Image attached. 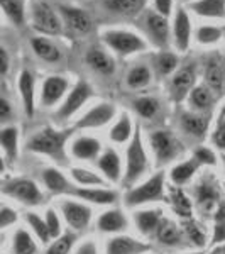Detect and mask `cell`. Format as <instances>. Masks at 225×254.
Wrapping results in <instances>:
<instances>
[{
	"instance_id": "cell-52",
	"label": "cell",
	"mask_w": 225,
	"mask_h": 254,
	"mask_svg": "<svg viewBox=\"0 0 225 254\" xmlns=\"http://www.w3.org/2000/svg\"><path fill=\"white\" fill-rule=\"evenodd\" d=\"M154 5H156L158 14L168 17L171 14V9H173V0H154Z\"/></svg>"
},
{
	"instance_id": "cell-29",
	"label": "cell",
	"mask_w": 225,
	"mask_h": 254,
	"mask_svg": "<svg viewBox=\"0 0 225 254\" xmlns=\"http://www.w3.org/2000/svg\"><path fill=\"white\" fill-rule=\"evenodd\" d=\"M43 182H44V185H46L48 190L55 195L66 193V191L69 190V183H68L66 176L61 173L59 170H56V168H48V170H44Z\"/></svg>"
},
{
	"instance_id": "cell-12",
	"label": "cell",
	"mask_w": 225,
	"mask_h": 254,
	"mask_svg": "<svg viewBox=\"0 0 225 254\" xmlns=\"http://www.w3.org/2000/svg\"><path fill=\"white\" fill-rule=\"evenodd\" d=\"M115 107L112 104H98L90 109L83 117L76 122V129H98L109 124L115 117Z\"/></svg>"
},
{
	"instance_id": "cell-45",
	"label": "cell",
	"mask_w": 225,
	"mask_h": 254,
	"mask_svg": "<svg viewBox=\"0 0 225 254\" xmlns=\"http://www.w3.org/2000/svg\"><path fill=\"white\" fill-rule=\"evenodd\" d=\"M178 66V58L173 53H161L156 58V68L159 75H169Z\"/></svg>"
},
{
	"instance_id": "cell-18",
	"label": "cell",
	"mask_w": 225,
	"mask_h": 254,
	"mask_svg": "<svg viewBox=\"0 0 225 254\" xmlns=\"http://www.w3.org/2000/svg\"><path fill=\"white\" fill-rule=\"evenodd\" d=\"M73 195L78 196V198L85 200V202L95 203V205H113L117 202V193L113 190H109V188H75L73 190Z\"/></svg>"
},
{
	"instance_id": "cell-46",
	"label": "cell",
	"mask_w": 225,
	"mask_h": 254,
	"mask_svg": "<svg viewBox=\"0 0 225 254\" xmlns=\"http://www.w3.org/2000/svg\"><path fill=\"white\" fill-rule=\"evenodd\" d=\"M224 31L214 26H202L196 31V39L200 44H214L222 38Z\"/></svg>"
},
{
	"instance_id": "cell-48",
	"label": "cell",
	"mask_w": 225,
	"mask_h": 254,
	"mask_svg": "<svg viewBox=\"0 0 225 254\" xmlns=\"http://www.w3.org/2000/svg\"><path fill=\"white\" fill-rule=\"evenodd\" d=\"M44 220H46V224H48V227H49V232H51L53 239L59 237L61 236V222H59V217H58V214H56V210H53V208H48Z\"/></svg>"
},
{
	"instance_id": "cell-9",
	"label": "cell",
	"mask_w": 225,
	"mask_h": 254,
	"mask_svg": "<svg viewBox=\"0 0 225 254\" xmlns=\"http://www.w3.org/2000/svg\"><path fill=\"white\" fill-rule=\"evenodd\" d=\"M61 212H63L66 224L73 231H85L92 222V208L85 203L64 200L61 202Z\"/></svg>"
},
{
	"instance_id": "cell-27",
	"label": "cell",
	"mask_w": 225,
	"mask_h": 254,
	"mask_svg": "<svg viewBox=\"0 0 225 254\" xmlns=\"http://www.w3.org/2000/svg\"><path fill=\"white\" fill-rule=\"evenodd\" d=\"M200 166L202 165H200L195 158L186 159V161H183V163H178V165L171 168V171H169L171 182L176 187L185 185L186 182H190V180L193 178V175L196 173V170H198Z\"/></svg>"
},
{
	"instance_id": "cell-32",
	"label": "cell",
	"mask_w": 225,
	"mask_h": 254,
	"mask_svg": "<svg viewBox=\"0 0 225 254\" xmlns=\"http://www.w3.org/2000/svg\"><path fill=\"white\" fill-rule=\"evenodd\" d=\"M12 251L14 254H36L38 253V244L32 239V236L24 229H17L14 237H12Z\"/></svg>"
},
{
	"instance_id": "cell-22",
	"label": "cell",
	"mask_w": 225,
	"mask_h": 254,
	"mask_svg": "<svg viewBox=\"0 0 225 254\" xmlns=\"http://www.w3.org/2000/svg\"><path fill=\"white\" fill-rule=\"evenodd\" d=\"M195 83V68L193 66H186L181 68L176 71V75L171 80V92H173V97L176 100H181L183 97L186 95L191 90Z\"/></svg>"
},
{
	"instance_id": "cell-39",
	"label": "cell",
	"mask_w": 225,
	"mask_h": 254,
	"mask_svg": "<svg viewBox=\"0 0 225 254\" xmlns=\"http://www.w3.org/2000/svg\"><path fill=\"white\" fill-rule=\"evenodd\" d=\"M190 102L195 109L205 110L214 104V92L208 87H205V85H198V87H195L191 90Z\"/></svg>"
},
{
	"instance_id": "cell-16",
	"label": "cell",
	"mask_w": 225,
	"mask_h": 254,
	"mask_svg": "<svg viewBox=\"0 0 225 254\" xmlns=\"http://www.w3.org/2000/svg\"><path fill=\"white\" fill-rule=\"evenodd\" d=\"M98 231L107 232V234H117L129 227V220L125 214L118 208H110V210L104 212L97 220Z\"/></svg>"
},
{
	"instance_id": "cell-34",
	"label": "cell",
	"mask_w": 225,
	"mask_h": 254,
	"mask_svg": "<svg viewBox=\"0 0 225 254\" xmlns=\"http://www.w3.org/2000/svg\"><path fill=\"white\" fill-rule=\"evenodd\" d=\"M171 203L173 210L181 217V219H191V200L179 187H171Z\"/></svg>"
},
{
	"instance_id": "cell-7",
	"label": "cell",
	"mask_w": 225,
	"mask_h": 254,
	"mask_svg": "<svg viewBox=\"0 0 225 254\" xmlns=\"http://www.w3.org/2000/svg\"><path fill=\"white\" fill-rule=\"evenodd\" d=\"M195 200L198 205L200 212L203 214H212L219 208L220 202V191L217 188V183L212 178H203L198 182V185L195 188Z\"/></svg>"
},
{
	"instance_id": "cell-8",
	"label": "cell",
	"mask_w": 225,
	"mask_h": 254,
	"mask_svg": "<svg viewBox=\"0 0 225 254\" xmlns=\"http://www.w3.org/2000/svg\"><path fill=\"white\" fill-rule=\"evenodd\" d=\"M151 147L156 154L159 163H168L179 154L181 147L174 136L168 130H156L151 134Z\"/></svg>"
},
{
	"instance_id": "cell-6",
	"label": "cell",
	"mask_w": 225,
	"mask_h": 254,
	"mask_svg": "<svg viewBox=\"0 0 225 254\" xmlns=\"http://www.w3.org/2000/svg\"><path fill=\"white\" fill-rule=\"evenodd\" d=\"M104 41L118 55H132L146 49L144 41L129 31H109L104 34Z\"/></svg>"
},
{
	"instance_id": "cell-58",
	"label": "cell",
	"mask_w": 225,
	"mask_h": 254,
	"mask_svg": "<svg viewBox=\"0 0 225 254\" xmlns=\"http://www.w3.org/2000/svg\"><path fill=\"white\" fill-rule=\"evenodd\" d=\"M224 161H225V154H224Z\"/></svg>"
},
{
	"instance_id": "cell-43",
	"label": "cell",
	"mask_w": 225,
	"mask_h": 254,
	"mask_svg": "<svg viewBox=\"0 0 225 254\" xmlns=\"http://www.w3.org/2000/svg\"><path fill=\"white\" fill-rule=\"evenodd\" d=\"M134 107L139 112V116H142L144 119H153L159 110V102L153 97H142L137 98Z\"/></svg>"
},
{
	"instance_id": "cell-23",
	"label": "cell",
	"mask_w": 225,
	"mask_h": 254,
	"mask_svg": "<svg viewBox=\"0 0 225 254\" xmlns=\"http://www.w3.org/2000/svg\"><path fill=\"white\" fill-rule=\"evenodd\" d=\"M156 237L163 246L176 248V246L181 244V241H183V231L179 229V225L173 222V220L163 219L158 227V231H156Z\"/></svg>"
},
{
	"instance_id": "cell-20",
	"label": "cell",
	"mask_w": 225,
	"mask_h": 254,
	"mask_svg": "<svg viewBox=\"0 0 225 254\" xmlns=\"http://www.w3.org/2000/svg\"><path fill=\"white\" fill-rule=\"evenodd\" d=\"M163 219H165V217H163V212L159 210V208H147V210H139L134 214L137 231L144 236L156 234Z\"/></svg>"
},
{
	"instance_id": "cell-33",
	"label": "cell",
	"mask_w": 225,
	"mask_h": 254,
	"mask_svg": "<svg viewBox=\"0 0 225 254\" xmlns=\"http://www.w3.org/2000/svg\"><path fill=\"white\" fill-rule=\"evenodd\" d=\"M31 44L36 55H38L41 60L48 61V63H56V61L61 58L59 49L46 38H34L31 41Z\"/></svg>"
},
{
	"instance_id": "cell-13",
	"label": "cell",
	"mask_w": 225,
	"mask_h": 254,
	"mask_svg": "<svg viewBox=\"0 0 225 254\" xmlns=\"http://www.w3.org/2000/svg\"><path fill=\"white\" fill-rule=\"evenodd\" d=\"M102 144L100 141L90 136H80L69 144V154L81 161H88V159H98L100 158Z\"/></svg>"
},
{
	"instance_id": "cell-51",
	"label": "cell",
	"mask_w": 225,
	"mask_h": 254,
	"mask_svg": "<svg viewBox=\"0 0 225 254\" xmlns=\"http://www.w3.org/2000/svg\"><path fill=\"white\" fill-rule=\"evenodd\" d=\"M214 144L220 149H225V122H220L214 132Z\"/></svg>"
},
{
	"instance_id": "cell-56",
	"label": "cell",
	"mask_w": 225,
	"mask_h": 254,
	"mask_svg": "<svg viewBox=\"0 0 225 254\" xmlns=\"http://www.w3.org/2000/svg\"><path fill=\"white\" fill-rule=\"evenodd\" d=\"M214 254H225V248H220V249H217V251Z\"/></svg>"
},
{
	"instance_id": "cell-35",
	"label": "cell",
	"mask_w": 225,
	"mask_h": 254,
	"mask_svg": "<svg viewBox=\"0 0 225 254\" xmlns=\"http://www.w3.org/2000/svg\"><path fill=\"white\" fill-rule=\"evenodd\" d=\"M71 178L80 187L92 188V187H104L105 180L95 171H90L87 168H71Z\"/></svg>"
},
{
	"instance_id": "cell-55",
	"label": "cell",
	"mask_w": 225,
	"mask_h": 254,
	"mask_svg": "<svg viewBox=\"0 0 225 254\" xmlns=\"http://www.w3.org/2000/svg\"><path fill=\"white\" fill-rule=\"evenodd\" d=\"M10 114H12V109H10L9 100L2 98V100H0V117H2V121H9Z\"/></svg>"
},
{
	"instance_id": "cell-11",
	"label": "cell",
	"mask_w": 225,
	"mask_h": 254,
	"mask_svg": "<svg viewBox=\"0 0 225 254\" xmlns=\"http://www.w3.org/2000/svg\"><path fill=\"white\" fill-rule=\"evenodd\" d=\"M149 251H153V246L129 236H113L105 246V254H146Z\"/></svg>"
},
{
	"instance_id": "cell-38",
	"label": "cell",
	"mask_w": 225,
	"mask_h": 254,
	"mask_svg": "<svg viewBox=\"0 0 225 254\" xmlns=\"http://www.w3.org/2000/svg\"><path fill=\"white\" fill-rule=\"evenodd\" d=\"M26 222L29 224V227L32 229V232H34L36 237H38V239L43 244H48L49 241L53 239L51 232H49V227H48V224H46V220L41 219L38 214H34V212H29V214L26 215Z\"/></svg>"
},
{
	"instance_id": "cell-50",
	"label": "cell",
	"mask_w": 225,
	"mask_h": 254,
	"mask_svg": "<svg viewBox=\"0 0 225 254\" xmlns=\"http://www.w3.org/2000/svg\"><path fill=\"white\" fill-rule=\"evenodd\" d=\"M15 220H17V212L9 207H2V210H0V225H2V229L9 227Z\"/></svg>"
},
{
	"instance_id": "cell-15",
	"label": "cell",
	"mask_w": 225,
	"mask_h": 254,
	"mask_svg": "<svg viewBox=\"0 0 225 254\" xmlns=\"http://www.w3.org/2000/svg\"><path fill=\"white\" fill-rule=\"evenodd\" d=\"M97 166H98V170L104 173L107 182H112V183L120 182L122 163H120V156L117 154L115 149H112V147L105 149L104 153L100 154V158H98Z\"/></svg>"
},
{
	"instance_id": "cell-1",
	"label": "cell",
	"mask_w": 225,
	"mask_h": 254,
	"mask_svg": "<svg viewBox=\"0 0 225 254\" xmlns=\"http://www.w3.org/2000/svg\"><path fill=\"white\" fill-rule=\"evenodd\" d=\"M69 137V130H56L51 127L39 130L27 141V149L36 154H44V156L53 158L55 161L63 163L66 158L64 144Z\"/></svg>"
},
{
	"instance_id": "cell-59",
	"label": "cell",
	"mask_w": 225,
	"mask_h": 254,
	"mask_svg": "<svg viewBox=\"0 0 225 254\" xmlns=\"http://www.w3.org/2000/svg\"><path fill=\"white\" fill-rule=\"evenodd\" d=\"M224 34H225V29H224Z\"/></svg>"
},
{
	"instance_id": "cell-19",
	"label": "cell",
	"mask_w": 225,
	"mask_h": 254,
	"mask_svg": "<svg viewBox=\"0 0 225 254\" xmlns=\"http://www.w3.org/2000/svg\"><path fill=\"white\" fill-rule=\"evenodd\" d=\"M59 14L64 24L76 34H87L92 29V19L88 17L87 12L73 7H59Z\"/></svg>"
},
{
	"instance_id": "cell-25",
	"label": "cell",
	"mask_w": 225,
	"mask_h": 254,
	"mask_svg": "<svg viewBox=\"0 0 225 254\" xmlns=\"http://www.w3.org/2000/svg\"><path fill=\"white\" fill-rule=\"evenodd\" d=\"M190 9L202 17L224 19L225 17V0H196L190 3Z\"/></svg>"
},
{
	"instance_id": "cell-4",
	"label": "cell",
	"mask_w": 225,
	"mask_h": 254,
	"mask_svg": "<svg viewBox=\"0 0 225 254\" xmlns=\"http://www.w3.org/2000/svg\"><path fill=\"white\" fill-rule=\"evenodd\" d=\"M3 195L10 196V198L17 200V202L24 203V205L29 207H36L41 205L44 202V195L43 191L39 190V187L36 185L32 180L27 178H17L12 180V182L5 183L2 187Z\"/></svg>"
},
{
	"instance_id": "cell-44",
	"label": "cell",
	"mask_w": 225,
	"mask_h": 254,
	"mask_svg": "<svg viewBox=\"0 0 225 254\" xmlns=\"http://www.w3.org/2000/svg\"><path fill=\"white\" fill-rule=\"evenodd\" d=\"M183 231H185V234L188 236V239L191 241L195 246H198V248H202V246H205V232H203V229L200 227L198 224L195 222V220L191 219H186L185 222H183Z\"/></svg>"
},
{
	"instance_id": "cell-54",
	"label": "cell",
	"mask_w": 225,
	"mask_h": 254,
	"mask_svg": "<svg viewBox=\"0 0 225 254\" xmlns=\"http://www.w3.org/2000/svg\"><path fill=\"white\" fill-rule=\"evenodd\" d=\"M7 71H9V56H7V49L0 48V73L5 76Z\"/></svg>"
},
{
	"instance_id": "cell-41",
	"label": "cell",
	"mask_w": 225,
	"mask_h": 254,
	"mask_svg": "<svg viewBox=\"0 0 225 254\" xmlns=\"http://www.w3.org/2000/svg\"><path fill=\"white\" fill-rule=\"evenodd\" d=\"M3 14L9 17L15 26L24 24V3L22 0H0Z\"/></svg>"
},
{
	"instance_id": "cell-28",
	"label": "cell",
	"mask_w": 225,
	"mask_h": 254,
	"mask_svg": "<svg viewBox=\"0 0 225 254\" xmlns=\"http://www.w3.org/2000/svg\"><path fill=\"white\" fill-rule=\"evenodd\" d=\"M87 63L90 64V68L95 69L98 73H102V75H112L113 69H115L113 60L110 58L107 53L102 51V49H98V48H93L88 51Z\"/></svg>"
},
{
	"instance_id": "cell-37",
	"label": "cell",
	"mask_w": 225,
	"mask_h": 254,
	"mask_svg": "<svg viewBox=\"0 0 225 254\" xmlns=\"http://www.w3.org/2000/svg\"><path fill=\"white\" fill-rule=\"evenodd\" d=\"M132 122L127 114H124L118 121L113 124L112 130H110V139L113 142H118V144H124L129 139H132Z\"/></svg>"
},
{
	"instance_id": "cell-31",
	"label": "cell",
	"mask_w": 225,
	"mask_h": 254,
	"mask_svg": "<svg viewBox=\"0 0 225 254\" xmlns=\"http://www.w3.org/2000/svg\"><path fill=\"white\" fill-rule=\"evenodd\" d=\"M0 144L9 161H14L17 158V146H19V129L14 126L3 127L0 132Z\"/></svg>"
},
{
	"instance_id": "cell-47",
	"label": "cell",
	"mask_w": 225,
	"mask_h": 254,
	"mask_svg": "<svg viewBox=\"0 0 225 254\" xmlns=\"http://www.w3.org/2000/svg\"><path fill=\"white\" fill-rule=\"evenodd\" d=\"M215 232H214V244H219L225 241V202L219 205L215 210Z\"/></svg>"
},
{
	"instance_id": "cell-53",
	"label": "cell",
	"mask_w": 225,
	"mask_h": 254,
	"mask_svg": "<svg viewBox=\"0 0 225 254\" xmlns=\"http://www.w3.org/2000/svg\"><path fill=\"white\" fill-rule=\"evenodd\" d=\"M75 254H98V248L93 241H85V243L76 249Z\"/></svg>"
},
{
	"instance_id": "cell-3",
	"label": "cell",
	"mask_w": 225,
	"mask_h": 254,
	"mask_svg": "<svg viewBox=\"0 0 225 254\" xmlns=\"http://www.w3.org/2000/svg\"><path fill=\"white\" fill-rule=\"evenodd\" d=\"M165 173L159 171L144 183L137 185L136 188L127 191L125 195V205L127 207H137L144 205L149 202H158V200L165 198Z\"/></svg>"
},
{
	"instance_id": "cell-26",
	"label": "cell",
	"mask_w": 225,
	"mask_h": 254,
	"mask_svg": "<svg viewBox=\"0 0 225 254\" xmlns=\"http://www.w3.org/2000/svg\"><path fill=\"white\" fill-rule=\"evenodd\" d=\"M181 129L185 130L186 134H190V136L202 139V137H205V134H207L208 119L203 116H198V114L185 112L181 116Z\"/></svg>"
},
{
	"instance_id": "cell-10",
	"label": "cell",
	"mask_w": 225,
	"mask_h": 254,
	"mask_svg": "<svg viewBox=\"0 0 225 254\" xmlns=\"http://www.w3.org/2000/svg\"><path fill=\"white\" fill-rule=\"evenodd\" d=\"M92 97V88L87 81H78L75 85V88L69 92V95L66 97V100L63 102V105L58 110V117L59 119H69L71 116H75L78 110L87 104V100Z\"/></svg>"
},
{
	"instance_id": "cell-30",
	"label": "cell",
	"mask_w": 225,
	"mask_h": 254,
	"mask_svg": "<svg viewBox=\"0 0 225 254\" xmlns=\"http://www.w3.org/2000/svg\"><path fill=\"white\" fill-rule=\"evenodd\" d=\"M147 29H149L151 36L158 41L159 44L168 43V36H169V26H168V20L165 15L154 14L151 12L147 15Z\"/></svg>"
},
{
	"instance_id": "cell-5",
	"label": "cell",
	"mask_w": 225,
	"mask_h": 254,
	"mask_svg": "<svg viewBox=\"0 0 225 254\" xmlns=\"http://www.w3.org/2000/svg\"><path fill=\"white\" fill-rule=\"evenodd\" d=\"M31 15L32 26H34L36 31L51 36H56L61 32V20L49 3L43 2V0H36L31 7Z\"/></svg>"
},
{
	"instance_id": "cell-60",
	"label": "cell",
	"mask_w": 225,
	"mask_h": 254,
	"mask_svg": "<svg viewBox=\"0 0 225 254\" xmlns=\"http://www.w3.org/2000/svg\"><path fill=\"white\" fill-rule=\"evenodd\" d=\"M224 68H225V63H224Z\"/></svg>"
},
{
	"instance_id": "cell-49",
	"label": "cell",
	"mask_w": 225,
	"mask_h": 254,
	"mask_svg": "<svg viewBox=\"0 0 225 254\" xmlns=\"http://www.w3.org/2000/svg\"><path fill=\"white\" fill-rule=\"evenodd\" d=\"M193 158L200 163V165H203V166H214L215 163H217L215 153L212 149H208V147H198V149L195 151Z\"/></svg>"
},
{
	"instance_id": "cell-57",
	"label": "cell",
	"mask_w": 225,
	"mask_h": 254,
	"mask_svg": "<svg viewBox=\"0 0 225 254\" xmlns=\"http://www.w3.org/2000/svg\"><path fill=\"white\" fill-rule=\"evenodd\" d=\"M191 254H203V253H191Z\"/></svg>"
},
{
	"instance_id": "cell-2",
	"label": "cell",
	"mask_w": 225,
	"mask_h": 254,
	"mask_svg": "<svg viewBox=\"0 0 225 254\" xmlns=\"http://www.w3.org/2000/svg\"><path fill=\"white\" fill-rule=\"evenodd\" d=\"M125 159H127V161H125L124 185L130 187L151 168L149 158H147L144 142H142V137H141V132H139V130H136L134 137L130 139V144L127 147Z\"/></svg>"
},
{
	"instance_id": "cell-21",
	"label": "cell",
	"mask_w": 225,
	"mask_h": 254,
	"mask_svg": "<svg viewBox=\"0 0 225 254\" xmlns=\"http://www.w3.org/2000/svg\"><path fill=\"white\" fill-rule=\"evenodd\" d=\"M19 93L22 98V105H24V112L29 117L34 116V109H36V93H34V76L31 71L24 69L19 76Z\"/></svg>"
},
{
	"instance_id": "cell-14",
	"label": "cell",
	"mask_w": 225,
	"mask_h": 254,
	"mask_svg": "<svg viewBox=\"0 0 225 254\" xmlns=\"http://www.w3.org/2000/svg\"><path fill=\"white\" fill-rule=\"evenodd\" d=\"M68 80L63 76H48L43 83V93H41V102L44 107H53L58 104L68 90Z\"/></svg>"
},
{
	"instance_id": "cell-36",
	"label": "cell",
	"mask_w": 225,
	"mask_h": 254,
	"mask_svg": "<svg viewBox=\"0 0 225 254\" xmlns=\"http://www.w3.org/2000/svg\"><path fill=\"white\" fill-rule=\"evenodd\" d=\"M146 0H107L105 5L115 14L120 15H136L142 10Z\"/></svg>"
},
{
	"instance_id": "cell-40",
	"label": "cell",
	"mask_w": 225,
	"mask_h": 254,
	"mask_svg": "<svg viewBox=\"0 0 225 254\" xmlns=\"http://www.w3.org/2000/svg\"><path fill=\"white\" fill-rule=\"evenodd\" d=\"M151 78H153L151 69L144 64H139V66H134L130 69L125 80H127V85L130 88H142L151 83Z\"/></svg>"
},
{
	"instance_id": "cell-24",
	"label": "cell",
	"mask_w": 225,
	"mask_h": 254,
	"mask_svg": "<svg viewBox=\"0 0 225 254\" xmlns=\"http://www.w3.org/2000/svg\"><path fill=\"white\" fill-rule=\"evenodd\" d=\"M205 78H207V87L214 93H224L225 92V68L222 63H219L217 60H210L205 68Z\"/></svg>"
},
{
	"instance_id": "cell-42",
	"label": "cell",
	"mask_w": 225,
	"mask_h": 254,
	"mask_svg": "<svg viewBox=\"0 0 225 254\" xmlns=\"http://www.w3.org/2000/svg\"><path fill=\"white\" fill-rule=\"evenodd\" d=\"M76 241V236L71 234V232H66V234H61L59 237H56L49 248L46 249V254H69L73 249V244Z\"/></svg>"
},
{
	"instance_id": "cell-17",
	"label": "cell",
	"mask_w": 225,
	"mask_h": 254,
	"mask_svg": "<svg viewBox=\"0 0 225 254\" xmlns=\"http://www.w3.org/2000/svg\"><path fill=\"white\" fill-rule=\"evenodd\" d=\"M173 36L178 51L185 53L191 41V20L188 17L185 9H179L176 12V17H174V24H173Z\"/></svg>"
}]
</instances>
